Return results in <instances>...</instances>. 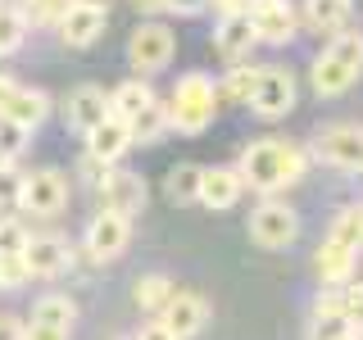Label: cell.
Listing matches in <instances>:
<instances>
[{
	"mask_svg": "<svg viewBox=\"0 0 363 340\" xmlns=\"http://www.w3.org/2000/svg\"><path fill=\"white\" fill-rule=\"evenodd\" d=\"M241 177L245 186H255L259 196H272V191L291 186V181L304 177V168H309V154L300 150V145L291 141H277V136H264V141H250L245 154H241Z\"/></svg>",
	"mask_w": 363,
	"mask_h": 340,
	"instance_id": "obj_1",
	"label": "cell"
},
{
	"mask_svg": "<svg viewBox=\"0 0 363 340\" xmlns=\"http://www.w3.org/2000/svg\"><path fill=\"white\" fill-rule=\"evenodd\" d=\"M363 73V32H332V45L313 60L309 82L318 96H345Z\"/></svg>",
	"mask_w": 363,
	"mask_h": 340,
	"instance_id": "obj_2",
	"label": "cell"
},
{
	"mask_svg": "<svg viewBox=\"0 0 363 340\" xmlns=\"http://www.w3.org/2000/svg\"><path fill=\"white\" fill-rule=\"evenodd\" d=\"M213 113H218V86H213V77H204V73L177 77L173 96H168V128L200 136L213 123Z\"/></svg>",
	"mask_w": 363,
	"mask_h": 340,
	"instance_id": "obj_3",
	"label": "cell"
},
{
	"mask_svg": "<svg viewBox=\"0 0 363 340\" xmlns=\"http://www.w3.org/2000/svg\"><path fill=\"white\" fill-rule=\"evenodd\" d=\"M250 241L259 249H286L300 241V213L281 200H264L250 213Z\"/></svg>",
	"mask_w": 363,
	"mask_h": 340,
	"instance_id": "obj_4",
	"label": "cell"
},
{
	"mask_svg": "<svg viewBox=\"0 0 363 340\" xmlns=\"http://www.w3.org/2000/svg\"><path fill=\"white\" fill-rule=\"evenodd\" d=\"M173 55H177V37H173V28H164V23H141V28L128 37V64L141 77L168 68Z\"/></svg>",
	"mask_w": 363,
	"mask_h": 340,
	"instance_id": "obj_5",
	"label": "cell"
},
{
	"mask_svg": "<svg viewBox=\"0 0 363 340\" xmlns=\"http://www.w3.org/2000/svg\"><path fill=\"white\" fill-rule=\"evenodd\" d=\"M245 105L255 109L259 118H286V113L295 109V77H291V68L264 64V73H259V82H255Z\"/></svg>",
	"mask_w": 363,
	"mask_h": 340,
	"instance_id": "obj_6",
	"label": "cell"
},
{
	"mask_svg": "<svg viewBox=\"0 0 363 340\" xmlns=\"http://www.w3.org/2000/svg\"><path fill=\"white\" fill-rule=\"evenodd\" d=\"M68 204V177L60 168H41V173L23 177L18 186V209H28L32 218H55Z\"/></svg>",
	"mask_w": 363,
	"mask_h": 340,
	"instance_id": "obj_7",
	"label": "cell"
},
{
	"mask_svg": "<svg viewBox=\"0 0 363 340\" xmlns=\"http://www.w3.org/2000/svg\"><path fill=\"white\" fill-rule=\"evenodd\" d=\"M313 154L323 164L340 168V173H359L363 168V128L359 123H332L327 132H318Z\"/></svg>",
	"mask_w": 363,
	"mask_h": 340,
	"instance_id": "obj_8",
	"label": "cell"
},
{
	"mask_svg": "<svg viewBox=\"0 0 363 340\" xmlns=\"http://www.w3.org/2000/svg\"><path fill=\"white\" fill-rule=\"evenodd\" d=\"M245 18L255 28V37L268 45L295 41V28H300V14H295L291 0H245Z\"/></svg>",
	"mask_w": 363,
	"mask_h": 340,
	"instance_id": "obj_9",
	"label": "cell"
},
{
	"mask_svg": "<svg viewBox=\"0 0 363 340\" xmlns=\"http://www.w3.org/2000/svg\"><path fill=\"white\" fill-rule=\"evenodd\" d=\"M96 191H100V209H113V213H123V218L141 213L145 200H150L145 177L141 173H128V168H113V173H105Z\"/></svg>",
	"mask_w": 363,
	"mask_h": 340,
	"instance_id": "obj_10",
	"label": "cell"
},
{
	"mask_svg": "<svg viewBox=\"0 0 363 340\" xmlns=\"http://www.w3.org/2000/svg\"><path fill=\"white\" fill-rule=\"evenodd\" d=\"M132 241V218H123V213L113 209H100L96 218L86 222V254L100 259V264H109V259H118L123 249Z\"/></svg>",
	"mask_w": 363,
	"mask_h": 340,
	"instance_id": "obj_11",
	"label": "cell"
},
{
	"mask_svg": "<svg viewBox=\"0 0 363 340\" xmlns=\"http://www.w3.org/2000/svg\"><path fill=\"white\" fill-rule=\"evenodd\" d=\"M159 322H164L177 340H191V336L204 332V322H209V304H204L200 295H191V290H173V300L159 309Z\"/></svg>",
	"mask_w": 363,
	"mask_h": 340,
	"instance_id": "obj_12",
	"label": "cell"
},
{
	"mask_svg": "<svg viewBox=\"0 0 363 340\" xmlns=\"http://www.w3.org/2000/svg\"><path fill=\"white\" fill-rule=\"evenodd\" d=\"M105 23H109L105 9H91V5H77L73 0V5L60 14V41L68 50H86V45H96L105 37Z\"/></svg>",
	"mask_w": 363,
	"mask_h": 340,
	"instance_id": "obj_13",
	"label": "cell"
},
{
	"mask_svg": "<svg viewBox=\"0 0 363 340\" xmlns=\"http://www.w3.org/2000/svg\"><path fill=\"white\" fill-rule=\"evenodd\" d=\"M23 264H28V277H60V272L73 264V249H68V241L55 236V232L28 236V245H23Z\"/></svg>",
	"mask_w": 363,
	"mask_h": 340,
	"instance_id": "obj_14",
	"label": "cell"
},
{
	"mask_svg": "<svg viewBox=\"0 0 363 340\" xmlns=\"http://www.w3.org/2000/svg\"><path fill=\"white\" fill-rule=\"evenodd\" d=\"M241 191H245L241 168H200V191H196V200L204 204V209H213V213L232 209V204L241 200Z\"/></svg>",
	"mask_w": 363,
	"mask_h": 340,
	"instance_id": "obj_15",
	"label": "cell"
},
{
	"mask_svg": "<svg viewBox=\"0 0 363 340\" xmlns=\"http://www.w3.org/2000/svg\"><path fill=\"white\" fill-rule=\"evenodd\" d=\"M255 28H250V18H245V9H232V14H218V28H213V50L223 55L227 64H236V60H245L250 50H255Z\"/></svg>",
	"mask_w": 363,
	"mask_h": 340,
	"instance_id": "obj_16",
	"label": "cell"
},
{
	"mask_svg": "<svg viewBox=\"0 0 363 340\" xmlns=\"http://www.w3.org/2000/svg\"><path fill=\"white\" fill-rule=\"evenodd\" d=\"M132 128H128V118H118V113H109V118H100L96 128L86 132V150L96 154V159H105V164H118L123 154L132 150Z\"/></svg>",
	"mask_w": 363,
	"mask_h": 340,
	"instance_id": "obj_17",
	"label": "cell"
},
{
	"mask_svg": "<svg viewBox=\"0 0 363 340\" xmlns=\"http://www.w3.org/2000/svg\"><path fill=\"white\" fill-rule=\"evenodd\" d=\"M68 128L73 132H91L100 118H109V96H105V86H77L73 96H68Z\"/></svg>",
	"mask_w": 363,
	"mask_h": 340,
	"instance_id": "obj_18",
	"label": "cell"
},
{
	"mask_svg": "<svg viewBox=\"0 0 363 340\" xmlns=\"http://www.w3.org/2000/svg\"><path fill=\"white\" fill-rule=\"evenodd\" d=\"M313 268H318V277H323V286H345V281L354 277V249L345 241H336V236H327L313 254Z\"/></svg>",
	"mask_w": 363,
	"mask_h": 340,
	"instance_id": "obj_19",
	"label": "cell"
},
{
	"mask_svg": "<svg viewBox=\"0 0 363 340\" xmlns=\"http://www.w3.org/2000/svg\"><path fill=\"white\" fill-rule=\"evenodd\" d=\"M45 113H50V96H45V91L14 86V96H9V105L0 109V118H9V123H18L23 132H32V128L45 123Z\"/></svg>",
	"mask_w": 363,
	"mask_h": 340,
	"instance_id": "obj_20",
	"label": "cell"
},
{
	"mask_svg": "<svg viewBox=\"0 0 363 340\" xmlns=\"http://www.w3.org/2000/svg\"><path fill=\"white\" fill-rule=\"evenodd\" d=\"M354 14V0H304V23L313 32H340Z\"/></svg>",
	"mask_w": 363,
	"mask_h": 340,
	"instance_id": "obj_21",
	"label": "cell"
},
{
	"mask_svg": "<svg viewBox=\"0 0 363 340\" xmlns=\"http://www.w3.org/2000/svg\"><path fill=\"white\" fill-rule=\"evenodd\" d=\"M150 100H155V91L145 86L141 77H132V82H123V86L109 91V113H118V118H136Z\"/></svg>",
	"mask_w": 363,
	"mask_h": 340,
	"instance_id": "obj_22",
	"label": "cell"
},
{
	"mask_svg": "<svg viewBox=\"0 0 363 340\" xmlns=\"http://www.w3.org/2000/svg\"><path fill=\"white\" fill-rule=\"evenodd\" d=\"M173 277H164V272H145V277H136V290H132V300L141 304L145 313H159L168 300H173Z\"/></svg>",
	"mask_w": 363,
	"mask_h": 340,
	"instance_id": "obj_23",
	"label": "cell"
},
{
	"mask_svg": "<svg viewBox=\"0 0 363 340\" xmlns=\"http://www.w3.org/2000/svg\"><path fill=\"white\" fill-rule=\"evenodd\" d=\"M128 128H132V141H141V145H155L159 136L168 132V105H159V96L145 105L136 118H128Z\"/></svg>",
	"mask_w": 363,
	"mask_h": 340,
	"instance_id": "obj_24",
	"label": "cell"
},
{
	"mask_svg": "<svg viewBox=\"0 0 363 340\" xmlns=\"http://www.w3.org/2000/svg\"><path fill=\"white\" fill-rule=\"evenodd\" d=\"M23 41H28V14L14 5H0V60L23 50Z\"/></svg>",
	"mask_w": 363,
	"mask_h": 340,
	"instance_id": "obj_25",
	"label": "cell"
},
{
	"mask_svg": "<svg viewBox=\"0 0 363 340\" xmlns=\"http://www.w3.org/2000/svg\"><path fill=\"white\" fill-rule=\"evenodd\" d=\"M32 317H37V322H50V327H68V332H73L77 304L68 300V295H41L37 309H32Z\"/></svg>",
	"mask_w": 363,
	"mask_h": 340,
	"instance_id": "obj_26",
	"label": "cell"
},
{
	"mask_svg": "<svg viewBox=\"0 0 363 340\" xmlns=\"http://www.w3.org/2000/svg\"><path fill=\"white\" fill-rule=\"evenodd\" d=\"M259 73L264 68L259 64H241L236 60V68H227V77H223V86H218V96H227V100H250V91H255V82H259Z\"/></svg>",
	"mask_w": 363,
	"mask_h": 340,
	"instance_id": "obj_27",
	"label": "cell"
},
{
	"mask_svg": "<svg viewBox=\"0 0 363 340\" xmlns=\"http://www.w3.org/2000/svg\"><path fill=\"white\" fill-rule=\"evenodd\" d=\"M164 191H168V200H173V204L196 200V191H200V168H196V164H177L173 173H168V181H164Z\"/></svg>",
	"mask_w": 363,
	"mask_h": 340,
	"instance_id": "obj_28",
	"label": "cell"
},
{
	"mask_svg": "<svg viewBox=\"0 0 363 340\" xmlns=\"http://www.w3.org/2000/svg\"><path fill=\"white\" fill-rule=\"evenodd\" d=\"M332 236L336 241H345L350 249L363 245V204H345V209L332 218Z\"/></svg>",
	"mask_w": 363,
	"mask_h": 340,
	"instance_id": "obj_29",
	"label": "cell"
},
{
	"mask_svg": "<svg viewBox=\"0 0 363 340\" xmlns=\"http://www.w3.org/2000/svg\"><path fill=\"white\" fill-rule=\"evenodd\" d=\"M340 317H345L350 332L363 340V281H354V277L340 286Z\"/></svg>",
	"mask_w": 363,
	"mask_h": 340,
	"instance_id": "obj_30",
	"label": "cell"
},
{
	"mask_svg": "<svg viewBox=\"0 0 363 340\" xmlns=\"http://www.w3.org/2000/svg\"><path fill=\"white\" fill-rule=\"evenodd\" d=\"M23 132L18 123H9V118H0V164H14V159L23 154Z\"/></svg>",
	"mask_w": 363,
	"mask_h": 340,
	"instance_id": "obj_31",
	"label": "cell"
},
{
	"mask_svg": "<svg viewBox=\"0 0 363 340\" xmlns=\"http://www.w3.org/2000/svg\"><path fill=\"white\" fill-rule=\"evenodd\" d=\"M28 245V227L18 218H0V254H23Z\"/></svg>",
	"mask_w": 363,
	"mask_h": 340,
	"instance_id": "obj_32",
	"label": "cell"
},
{
	"mask_svg": "<svg viewBox=\"0 0 363 340\" xmlns=\"http://www.w3.org/2000/svg\"><path fill=\"white\" fill-rule=\"evenodd\" d=\"M28 281V264L23 254H0V290H18Z\"/></svg>",
	"mask_w": 363,
	"mask_h": 340,
	"instance_id": "obj_33",
	"label": "cell"
},
{
	"mask_svg": "<svg viewBox=\"0 0 363 340\" xmlns=\"http://www.w3.org/2000/svg\"><path fill=\"white\" fill-rule=\"evenodd\" d=\"M73 5V0H23V14L41 18V23H60V14Z\"/></svg>",
	"mask_w": 363,
	"mask_h": 340,
	"instance_id": "obj_34",
	"label": "cell"
},
{
	"mask_svg": "<svg viewBox=\"0 0 363 340\" xmlns=\"http://www.w3.org/2000/svg\"><path fill=\"white\" fill-rule=\"evenodd\" d=\"M18 186H23V177H18L9 164H0V209L18 204Z\"/></svg>",
	"mask_w": 363,
	"mask_h": 340,
	"instance_id": "obj_35",
	"label": "cell"
},
{
	"mask_svg": "<svg viewBox=\"0 0 363 340\" xmlns=\"http://www.w3.org/2000/svg\"><path fill=\"white\" fill-rule=\"evenodd\" d=\"M68 336H73L68 327H50V322H37V317L23 327V340H68Z\"/></svg>",
	"mask_w": 363,
	"mask_h": 340,
	"instance_id": "obj_36",
	"label": "cell"
},
{
	"mask_svg": "<svg viewBox=\"0 0 363 340\" xmlns=\"http://www.w3.org/2000/svg\"><path fill=\"white\" fill-rule=\"evenodd\" d=\"M313 317H340V290H323L313 300Z\"/></svg>",
	"mask_w": 363,
	"mask_h": 340,
	"instance_id": "obj_37",
	"label": "cell"
},
{
	"mask_svg": "<svg viewBox=\"0 0 363 340\" xmlns=\"http://www.w3.org/2000/svg\"><path fill=\"white\" fill-rule=\"evenodd\" d=\"M132 340H177V336H173V332H168V327L155 317V322H141V332H136Z\"/></svg>",
	"mask_w": 363,
	"mask_h": 340,
	"instance_id": "obj_38",
	"label": "cell"
},
{
	"mask_svg": "<svg viewBox=\"0 0 363 340\" xmlns=\"http://www.w3.org/2000/svg\"><path fill=\"white\" fill-rule=\"evenodd\" d=\"M168 9H173V14H182V18H196V14H204V9H209V0H168Z\"/></svg>",
	"mask_w": 363,
	"mask_h": 340,
	"instance_id": "obj_39",
	"label": "cell"
},
{
	"mask_svg": "<svg viewBox=\"0 0 363 340\" xmlns=\"http://www.w3.org/2000/svg\"><path fill=\"white\" fill-rule=\"evenodd\" d=\"M0 340H23V322H18V317H0Z\"/></svg>",
	"mask_w": 363,
	"mask_h": 340,
	"instance_id": "obj_40",
	"label": "cell"
},
{
	"mask_svg": "<svg viewBox=\"0 0 363 340\" xmlns=\"http://www.w3.org/2000/svg\"><path fill=\"white\" fill-rule=\"evenodd\" d=\"M14 86H18V82H14V77H5V73H0V109H5V105H9V96H14Z\"/></svg>",
	"mask_w": 363,
	"mask_h": 340,
	"instance_id": "obj_41",
	"label": "cell"
},
{
	"mask_svg": "<svg viewBox=\"0 0 363 340\" xmlns=\"http://www.w3.org/2000/svg\"><path fill=\"white\" fill-rule=\"evenodd\" d=\"M141 14H155V9H168V0H132Z\"/></svg>",
	"mask_w": 363,
	"mask_h": 340,
	"instance_id": "obj_42",
	"label": "cell"
},
{
	"mask_svg": "<svg viewBox=\"0 0 363 340\" xmlns=\"http://www.w3.org/2000/svg\"><path fill=\"white\" fill-rule=\"evenodd\" d=\"M218 14H232V9H245V0H209Z\"/></svg>",
	"mask_w": 363,
	"mask_h": 340,
	"instance_id": "obj_43",
	"label": "cell"
},
{
	"mask_svg": "<svg viewBox=\"0 0 363 340\" xmlns=\"http://www.w3.org/2000/svg\"><path fill=\"white\" fill-rule=\"evenodd\" d=\"M77 5H91V9H105V14H109V5H113V0H77Z\"/></svg>",
	"mask_w": 363,
	"mask_h": 340,
	"instance_id": "obj_44",
	"label": "cell"
},
{
	"mask_svg": "<svg viewBox=\"0 0 363 340\" xmlns=\"http://www.w3.org/2000/svg\"><path fill=\"white\" fill-rule=\"evenodd\" d=\"M0 5H5V0H0Z\"/></svg>",
	"mask_w": 363,
	"mask_h": 340,
	"instance_id": "obj_45",
	"label": "cell"
}]
</instances>
